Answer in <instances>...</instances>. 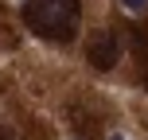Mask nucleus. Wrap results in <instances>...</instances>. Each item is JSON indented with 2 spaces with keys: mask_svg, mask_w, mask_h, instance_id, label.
<instances>
[{
  "mask_svg": "<svg viewBox=\"0 0 148 140\" xmlns=\"http://www.w3.org/2000/svg\"><path fill=\"white\" fill-rule=\"evenodd\" d=\"M0 140H12V132H8V128H0Z\"/></svg>",
  "mask_w": 148,
  "mask_h": 140,
  "instance_id": "nucleus-4",
  "label": "nucleus"
},
{
  "mask_svg": "<svg viewBox=\"0 0 148 140\" xmlns=\"http://www.w3.org/2000/svg\"><path fill=\"white\" fill-rule=\"evenodd\" d=\"M113 140H121V136H113Z\"/></svg>",
  "mask_w": 148,
  "mask_h": 140,
  "instance_id": "nucleus-5",
  "label": "nucleus"
},
{
  "mask_svg": "<svg viewBox=\"0 0 148 140\" xmlns=\"http://www.w3.org/2000/svg\"><path fill=\"white\" fill-rule=\"evenodd\" d=\"M121 12H129V16H144V12H148V0H121Z\"/></svg>",
  "mask_w": 148,
  "mask_h": 140,
  "instance_id": "nucleus-3",
  "label": "nucleus"
},
{
  "mask_svg": "<svg viewBox=\"0 0 148 140\" xmlns=\"http://www.w3.org/2000/svg\"><path fill=\"white\" fill-rule=\"evenodd\" d=\"M90 62H94L97 70H109L113 62H117V39H113L109 31H101V35L90 43Z\"/></svg>",
  "mask_w": 148,
  "mask_h": 140,
  "instance_id": "nucleus-2",
  "label": "nucleus"
},
{
  "mask_svg": "<svg viewBox=\"0 0 148 140\" xmlns=\"http://www.w3.org/2000/svg\"><path fill=\"white\" fill-rule=\"evenodd\" d=\"M27 23L47 39H66L78 23V0H27Z\"/></svg>",
  "mask_w": 148,
  "mask_h": 140,
  "instance_id": "nucleus-1",
  "label": "nucleus"
}]
</instances>
